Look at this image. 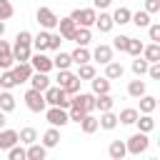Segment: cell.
<instances>
[{
  "instance_id": "cell-1",
  "label": "cell",
  "mask_w": 160,
  "mask_h": 160,
  "mask_svg": "<svg viewBox=\"0 0 160 160\" xmlns=\"http://www.w3.org/2000/svg\"><path fill=\"white\" fill-rule=\"evenodd\" d=\"M58 88L68 95V98H72V95H78L80 92V80H78V75L72 72V70H58Z\"/></svg>"
},
{
  "instance_id": "cell-2",
  "label": "cell",
  "mask_w": 160,
  "mask_h": 160,
  "mask_svg": "<svg viewBox=\"0 0 160 160\" xmlns=\"http://www.w3.org/2000/svg\"><path fill=\"white\" fill-rule=\"evenodd\" d=\"M68 18H70L78 28H90V25H95L98 10H92V8H78V10H72Z\"/></svg>"
},
{
  "instance_id": "cell-3",
  "label": "cell",
  "mask_w": 160,
  "mask_h": 160,
  "mask_svg": "<svg viewBox=\"0 0 160 160\" xmlns=\"http://www.w3.org/2000/svg\"><path fill=\"white\" fill-rule=\"evenodd\" d=\"M42 98H45V102L50 105V108H62V110H68L70 108V98L60 90V88H48L45 92H42Z\"/></svg>"
},
{
  "instance_id": "cell-4",
  "label": "cell",
  "mask_w": 160,
  "mask_h": 160,
  "mask_svg": "<svg viewBox=\"0 0 160 160\" xmlns=\"http://www.w3.org/2000/svg\"><path fill=\"white\" fill-rule=\"evenodd\" d=\"M148 145H150V138H148L145 132H135V135H130V138L125 140L128 155H142V152L148 150Z\"/></svg>"
},
{
  "instance_id": "cell-5",
  "label": "cell",
  "mask_w": 160,
  "mask_h": 160,
  "mask_svg": "<svg viewBox=\"0 0 160 160\" xmlns=\"http://www.w3.org/2000/svg\"><path fill=\"white\" fill-rule=\"evenodd\" d=\"M35 20H38V25H40L42 30L50 32V30L58 28V20H60V18H58L50 8H38V10H35Z\"/></svg>"
},
{
  "instance_id": "cell-6",
  "label": "cell",
  "mask_w": 160,
  "mask_h": 160,
  "mask_svg": "<svg viewBox=\"0 0 160 160\" xmlns=\"http://www.w3.org/2000/svg\"><path fill=\"white\" fill-rule=\"evenodd\" d=\"M70 105L80 108L85 115H92V112H95V95H92V92H78V95L70 98Z\"/></svg>"
},
{
  "instance_id": "cell-7",
  "label": "cell",
  "mask_w": 160,
  "mask_h": 160,
  "mask_svg": "<svg viewBox=\"0 0 160 160\" xmlns=\"http://www.w3.org/2000/svg\"><path fill=\"white\" fill-rule=\"evenodd\" d=\"M45 120L50 122V128H58V130L70 122L68 110H62V108H48V110H45Z\"/></svg>"
},
{
  "instance_id": "cell-8",
  "label": "cell",
  "mask_w": 160,
  "mask_h": 160,
  "mask_svg": "<svg viewBox=\"0 0 160 160\" xmlns=\"http://www.w3.org/2000/svg\"><path fill=\"white\" fill-rule=\"evenodd\" d=\"M25 105H28L30 112H45L48 110V102H45L42 92H38V90H28L25 92Z\"/></svg>"
},
{
  "instance_id": "cell-9",
  "label": "cell",
  "mask_w": 160,
  "mask_h": 160,
  "mask_svg": "<svg viewBox=\"0 0 160 160\" xmlns=\"http://www.w3.org/2000/svg\"><path fill=\"white\" fill-rule=\"evenodd\" d=\"M28 62H30V68H32L35 72H45V75H48V72L52 70V58H48L45 52H32Z\"/></svg>"
},
{
  "instance_id": "cell-10",
  "label": "cell",
  "mask_w": 160,
  "mask_h": 160,
  "mask_svg": "<svg viewBox=\"0 0 160 160\" xmlns=\"http://www.w3.org/2000/svg\"><path fill=\"white\" fill-rule=\"evenodd\" d=\"M30 55H32V45L15 40V45H12V60H15V62H28Z\"/></svg>"
},
{
  "instance_id": "cell-11",
  "label": "cell",
  "mask_w": 160,
  "mask_h": 160,
  "mask_svg": "<svg viewBox=\"0 0 160 160\" xmlns=\"http://www.w3.org/2000/svg\"><path fill=\"white\" fill-rule=\"evenodd\" d=\"M10 72H12V78H15V82L20 85V82H28L30 78H32V68H30V62H18V65H12L10 68Z\"/></svg>"
},
{
  "instance_id": "cell-12",
  "label": "cell",
  "mask_w": 160,
  "mask_h": 160,
  "mask_svg": "<svg viewBox=\"0 0 160 160\" xmlns=\"http://www.w3.org/2000/svg\"><path fill=\"white\" fill-rule=\"evenodd\" d=\"M12 65H15V60H12V45L0 38V70H10Z\"/></svg>"
},
{
  "instance_id": "cell-13",
  "label": "cell",
  "mask_w": 160,
  "mask_h": 160,
  "mask_svg": "<svg viewBox=\"0 0 160 160\" xmlns=\"http://www.w3.org/2000/svg\"><path fill=\"white\" fill-rule=\"evenodd\" d=\"M75 30H78V25H75L70 18H60V20H58V35H60L62 40H72Z\"/></svg>"
},
{
  "instance_id": "cell-14",
  "label": "cell",
  "mask_w": 160,
  "mask_h": 160,
  "mask_svg": "<svg viewBox=\"0 0 160 160\" xmlns=\"http://www.w3.org/2000/svg\"><path fill=\"white\" fill-rule=\"evenodd\" d=\"M90 60H95V62H100V65H108V62L112 60V48H110V45H98V48L90 52Z\"/></svg>"
},
{
  "instance_id": "cell-15",
  "label": "cell",
  "mask_w": 160,
  "mask_h": 160,
  "mask_svg": "<svg viewBox=\"0 0 160 160\" xmlns=\"http://www.w3.org/2000/svg\"><path fill=\"white\" fill-rule=\"evenodd\" d=\"M15 145H20V142H18V130L2 128V130H0V150H10V148H15Z\"/></svg>"
},
{
  "instance_id": "cell-16",
  "label": "cell",
  "mask_w": 160,
  "mask_h": 160,
  "mask_svg": "<svg viewBox=\"0 0 160 160\" xmlns=\"http://www.w3.org/2000/svg\"><path fill=\"white\" fill-rule=\"evenodd\" d=\"M28 82H30V90H38V92H45L50 88V78L45 72H32V78Z\"/></svg>"
},
{
  "instance_id": "cell-17",
  "label": "cell",
  "mask_w": 160,
  "mask_h": 160,
  "mask_svg": "<svg viewBox=\"0 0 160 160\" xmlns=\"http://www.w3.org/2000/svg\"><path fill=\"white\" fill-rule=\"evenodd\" d=\"M25 160H48V148H42L40 142H32L25 148Z\"/></svg>"
},
{
  "instance_id": "cell-18",
  "label": "cell",
  "mask_w": 160,
  "mask_h": 160,
  "mask_svg": "<svg viewBox=\"0 0 160 160\" xmlns=\"http://www.w3.org/2000/svg\"><path fill=\"white\" fill-rule=\"evenodd\" d=\"M140 58H142L148 65H152V62H160V45H158V42H150V45H145Z\"/></svg>"
},
{
  "instance_id": "cell-19",
  "label": "cell",
  "mask_w": 160,
  "mask_h": 160,
  "mask_svg": "<svg viewBox=\"0 0 160 160\" xmlns=\"http://www.w3.org/2000/svg\"><path fill=\"white\" fill-rule=\"evenodd\" d=\"M128 95L130 98H135V100H140L142 95H148V85H145V80H130L128 82Z\"/></svg>"
},
{
  "instance_id": "cell-20",
  "label": "cell",
  "mask_w": 160,
  "mask_h": 160,
  "mask_svg": "<svg viewBox=\"0 0 160 160\" xmlns=\"http://www.w3.org/2000/svg\"><path fill=\"white\" fill-rule=\"evenodd\" d=\"M50 45V32L48 30H40L38 35H32V50L35 52H45Z\"/></svg>"
},
{
  "instance_id": "cell-21",
  "label": "cell",
  "mask_w": 160,
  "mask_h": 160,
  "mask_svg": "<svg viewBox=\"0 0 160 160\" xmlns=\"http://www.w3.org/2000/svg\"><path fill=\"white\" fill-rule=\"evenodd\" d=\"M122 75H125V68H122L120 62H115V60H110V62L105 65V75H102V78H108L110 82H112V80H120Z\"/></svg>"
},
{
  "instance_id": "cell-22",
  "label": "cell",
  "mask_w": 160,
  "mask_h": 160,
  "mask_svg": "<svg viewBox=\"0 0 160 160\" xmlns=\"http://www.w3.org/2000/svg\"><path fill=\"white\" fill-rule=\"evenodd\" d=\"M42 148H58L60 145V130L58 128H48L45 132H42V142H40Z\"/></svg>"
},
{
  "instance_id": "cell-23",
  "label": "cell",
  "mask_w": 160,
  "mask_h": 160,
  "mask_svg": "<svg viewBox=\"0 0 160 160\" xmlns=\"http://www.w3.org/2000/svg\"><path fill=\"white\" fill-rule=\"evenodd\" d=\"M108 155H110V160H122V158L128 155L125 140H112V142L108 145Z\"/></svg>"
},
{
  "instance_id": "cell-24",
  "label": "cell",
  "mask_w": 160,
  "mask_h": 160,
  "mask_svg": "<svg viewBox=\"0 0 160 160\" xmlns=\"http://www.w3.org/2000/svg\"><path fill=\"white\" fill-rule=\"evenodd\" d=\"M90 40H92L90 28H78V30H75V35H72V42H75L78 48H88V45H90Z\"/></svg>"
},
{
  "instance_id": "cell-25",
  "label": "cell",
  "mask_w": 160,
  "mask_h": 160,
  "mask_svg": "<svg viewBox=\"0 0 160 160\" xmlns=\"http://www.w3.org/2000/svg\"><path fill=\"white\" fill-rule=\"evenodd\" d=\"M90 85H92V95H108V92H110V80H108V78L95 75V78L90 80Z\"/></svg>"
},
{
  "instance_id": "cell-26",
  "label": "cell",
  "mask_w": 160,
  "mask_h": 160,
  "mask_svg": "<svg viewBox=\"0 0 160 160\" xmlns=\"http://www.w3.org/2000/svg\"><path fill=\"white\" fill-rule=\"evenodd\" d=\"M98 128H102V130H115V128H118V115H115L112 110H110V112H100Z\"/></svg>"
},
{
  "instance_id": "cell-27",
  "label": "cell",
  "mask_w": 160,
  "mask_h": 160,
  "mask_svg": "<svg viewBox=\"0 0 160 160\" xmlns=\"http://www.w3.org/2000/svg\"><path fill=\"white\" fill-rule=\"evenodd\" d=\"M112 105H115V98H112L110 92H108V95H95V110H100V112H110Z\"/></svg>"
},
{
  "instance_id": "cell-28",
  "label": "cell",
  "mask_w": 160,
  "mask_h": 160,
  "mask_svg": "<svg viewBox=\"0 0 160 160\" xmlns=\"http://www.w3.org/2000/svg\"><path fill=\"white\" fill-rule=\"evenodd\" d=\"M135 125H138V132H145V135L155 130V120H152V115H138Z\"/></svg>"
},
{
  "instance_id": "cell-29",
  "label": "cell",
  "mask_w": 160,
  "mask_h": 160,
  "mask_svg": "<svg viewBox=\"0 0 160 160\" xmlns=\"http://www.w3.org/2000/svg\"><path fill=\"white\" fill-rule=\"evenodd\" d=\"M18 142H20V145H32V142H38V130H35V128H22V130L18 132Z\"/></svg>"
},
{
  "instance_id": "cell-30",
  "label": "cell",
  "mask_w": 160,
  "mask_h": 160,
  "mask_svg": "<svg viewBox=\"0 0 160 160\" xmlns=\"http://www.w3.org/2000/svg\"><path fill=\"white\" fill-rule=\"evenodd\" d=\"M0 110H2L5 115L15 110V95H12L10 90H2V92H0Z\"/></svg>"
},
{
  "instance_id": "cell-31",
  "label": "cell",
  "mask_w": 160,
  "mask_h": 160,
  "mask_svg": "<svg viewBox=\"0 0 160 160\" xmlns=\"http://www.w3.org/2000/svg\"><path fill=\"white\" fill-rule=\"evenodd\" d=\"M95 28L100 30V32H110L115 25H112V18H110V12H100L98 18H95Z\"/></svg>"
},
{
  "instance_id": "cell-32",
  "label": "cell",
  "mask_w": 160,
  "mask_h": 160,
  "mask_svg": "<svg viewBox=\"0 0 160 160\" xmlns=\"http://www.w3.org/2000/svg\"><path fill=\"white\" fill-rule=\"evenodd\" d=\"M70 65H72V60H70V52H62V50H58V55L52 58V68H58V70H70Z\"/></svg>"
},
{
  "instance_id": "cell-33",
  "label": "cell",
  "mask_w": 160,
  "mask_h": 160,
  "mask_svg": "<svg viewBox=\"0 0 160 160\" xmlns=\"http://www.w3.org/2000/svg\"><path fill=\"white\" fill-rule=\"evenodd\" d=\"M155 108H158V100H155L152 95H142V98H140V110H138V112H142V115H152Z\"/></svg>"
},
{
  "instance_id": "cell-34",
  "label": "cell",
  "mask_w": 160,
  "mask_h": 160,
  "mask_svg": "<svg viewBox=\"0 0 160 160\" xmlns=\"http://www.w3.org/2000/svg\"><path fill=\"white\" fill-rule=\"evenodd\" d=\"M138 115H140V112H138L135 108H122L120 115H118V122H122V125H135Z\"/></svg>"
},
{
  "instance_id": "cell-35",
  "label": "cell",
  "mask_w": 160,
  "mask_h": 160,
  "mask_svg": "<svg viewBox=\"0 0 160 160\" xmlns=\"http://www.w3.org/2000/svg\"><path fill=\"white\" fill-rule=\"evenodd\" d=\"M70 60H72L75 65H85V62H90V50H88V48H75V50L70 52Z\"/></svg>"
},
{
  "instance_id": "cell-36",
  "label": "cell",
  "mask_w": 160,
  "mask_h": 160,
  "mask_svg": "<svg viewBox=\"0 0 160 160\" xmlns=\"http://www.w3.org/2000/svg\"><path fill=\"white\" fill-rule=\"evenodd\" d=\"M130 15H132V12H130L128 8H118L110 18H112V25H128V22H130Z\"/></svg>"
},
{
  "instance_id": "cell-37",
  "label": "cell",
  "mask_w": 160,
  "mask_h": 160,
  "mask_svg": "<svg viewBox=\"0 0 160 160\" xmlns=\"http://www.w3.org/2000/svg\"><path fill=\"white\" fill-rule=\"evenodd\" d=\"M80 130H82L85 135H92V132L98 130V118H95V115H85V118L80 120Z\"/></svg>"
},
{
  "instance_id": "cell-38",
  "label": "cell",
  "mask_w": 160,
  "mask_h": 160,
  "mask_svg": "<svg viewBox=\"0 0 160 160\" xmlns=\"http://www.w3.org/2000/svg\"><path fill=\"white\" fill-rule=\"evenodd\" d=\"M142 48H145V45H142V40H138V38H130V40H128V48H125V52H128V55H132V58H140V55H142Z\"/></svg>"
},
{
  "instance_id": "cell-39",
  "label": "cell",
  "mask_w": 160,
  "mask_h": 160,
  "mask_svg": "<svg viewBox=\"0 0 160 160\" xmlns=\"http://www.w3.org/2000/svg\"><path fill=\"white\" fill-rule=\"evenodd\" d=\"M75 75H78V80H80V82H82V80H92V78H95V68H92L90 62L78 65V72H75Z\"/></svg>"
},
{
  "instance_id": "cell-40",
  "label": "cell",
  "mask_w": 160,
  "mask_h": 160,
  "mask_svg": "<svg viewBox=\"0 0 160 160\" xmlns=\"http://www.w3.org/2000/svg\"><path fill=\"white\" fill-rule=\"evenodd\" d=\"M130 22H135L138 28H148V25H150V15H148L145 10H138V12L130 15Z\"/></svg>"
},
{
  "instance_id": "cell-41",
  "label": "cell",
  "mask_w": 160,
  "mask_h": 160,
  "mask_svg": "<svg viewBox=\"0 0 160 160\" xmlns=\"http://www.w3.org/2000/svg\"><path fill=\"white\" fill-rule=\"evenodd\" d=\"M18 82H15V78H12V72L10 70H0V88L2 90H12Z\"/></svg>"
},
{
  "instance_id": "cell-42",
  "label": "cell",
  "mask_w": 160,
  "mask_h": 160,
  "mask_svg": "<svg viewBox=\"0 0 160 160\" xmlns=\"http://www.w3.org/2000/svg\"><path fill=\"white\" fill-rule=\"evenodd\" d=\"M15 15V8H12V2L10 0H0V20L5 22V20H10Z\"/></svg>"
},
{
  "instance_id": "cell-43",
  "label": "cell",
  "mask_w": 160,
  "mask_h": 160,
  "mask_svg": "<svg viewBox=\"0 0 160 160\" xmlns=\"http://www.w3.org/2000/svg\"><path fill=\"white\" fill-rule=\"evenodd\" d=\"M128 40H130V35H115L112 38V50H120V52H125V48H128Z\"/></svg>"
},
{
  "instance_id": "cell-44",
  "label": "cell",
  "mask_w": 160,
  "mask_h": 160,
  "mask_svg": "<svg viewBox=\"0 0 160 160\" xmlns=\"http://www.w3.org/2000/svg\"><path fill=\"white\" fill-rule=\"evenodd\" d=\"M130 68H132V72H135V75H138V78H142V75H145V72H148V62H145V60H142V58H135V60H132V65H130Z\"/></svg>"
},
{
  "instance_id": "cell-45",
  "label": "cell",
  "mask_w": 160,
  "mask_h": 160,
  "mask_svg": "<svg viewBox=\"0 0 160 160\" xmlns=\"http://www.w3.org/2000/svg\"><path fill=\"white\" fill-rule=\"evenodd\" d=\"M148 38L160 45V22H150V25H148Z\"/></svg>"
},
{
  "instance_id": "cell-46",
  "label": "cell",
  "mask_w": 160,
  "mask_h": 160,
  "mask_svg": "<svg viewBox=\"0 0 160 160\" xmlns=\"http://www.w3.org/2000/svg\"><path fill=\"white\" fill-rule=\"evenodd\" d=\"M68 118H70V122H78V125H80V120L85 118V112H82L80 108H75V105H70V108H68Z\"/></svg>"
},
{
  "instance_id": "cell-47",
  "label": "cell",
  "mask_w": 160,
  "mask_h": 160,
  "mask_svg": "<svg viewBox=\"0 0 160 160\" xmlns=\"http://www.w3.org/2000/svg\"><path fill=\"white\" fill-rule=\"evenodd\" d=\"M8 160H25V148L22 145H15L8 150Z\"/></svg>"
},
{
  "instance_id": "cell-48",
  "label": "cell",
  "mask_w": 160,
  "mask_h": 160,
  "mask_svg": "<svg viewBox=\"0 0 160 160\" xmlns=\"http://www.w3.org/2000/svg\"><path fill=\"white\" fill-rule=\"evenodd\" d=\"M160 10V0H145V12L148 15H155Z\"/></svg>"
},
{
  "instance_id": "cell-49",
  "label": "cell",
  "mask_w": 160,
  "mask_h": 160,
  "mask_svg": "<svg viewBox=\"0 0 160 160\" xmlns=\"http://www.w3.org/2000/svg\"><path fill=\"white\" fill-rule=\"evenodd\" d=\"M60 42H62V38H60L58 32H50V45H48V50H60Z\"/></svg>"
},
{
  "instance_id": "cell-50",
  "label": "cell",
  "mask_w": 160,
  "mask_h": 160,
  "mask_svg": "<svg viewBox=\"0 0 160 160\" xmlns=\"http://www.w3.org/2000/svg\"><path fill=\"white\" fill-rule=\"evenodd\" d=\"M148 75H150L152 80H160V62H152V65H148Z\"/></svg>"
},
{
  "instance_id": "cell-51",
  "label": "cell",
  "mask_w": 160,
  "mask_h": 160,
  "mask_svg": "<svg viewBox=\"0 0 160 160\" xmlns=\"http://www.w3.org/2000/svg\"><path fill=\"white\" fill-rule=\"evenodd\" d=\"M110 2H112V0H92V10H100V12H102L105 8H110Z\"/></svg>"
},
{
  "instance_id": "cell-52",
  "label": "cell",
  "mask_w": 160,
  "mask_h": 160,
  "mask_svg": "<svg viewBox=\"0 0 160 160\" xmlns=\"http://www.w3.org/2000/svg\"><path fill=\"white\" fill-rule=\"evenodd\" d=\"M5 122H8V118H5V112H2V110H0V130H2V128H5Z\"/></svg>"
},
{
  "instance_id": "cell-53",
  "label": "cell",
  "mask_w": 160,
  "mask_h": 160,
  "mask_svg": "<svg viewBox=\"0 0 160 160\" xmlns=\"http://www.w3.org/2000/svg\"><path fill=\"white\" fill-rule=\"evenodd\" d=\"M2 35H5V22L0 20V38H2Z\"/></svg>"
},
{
  "instance_id": "cell-54",
  "label": "cell",
  "mask_w": 160,
  "mask_h": 160,
  "mask_svg": "<svg viewBox=\"0 0 160 160\" xmlns=\"http://www.w3.org/2000/svg\"><path fill=\"white\" fill-rule=\"evenodd\" d=\"M148 160H158V158H148Z\"/></svg>"
}]
</instances>
